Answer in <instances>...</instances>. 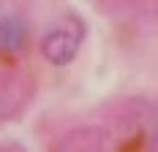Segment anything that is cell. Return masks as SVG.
<instances>
[{"mask_svg":"<svg viewBox=\"0 0 158 152\" xmlns=\"http://www.w3.org/2000/svg\"><path fill=\"white\" fill-rule=\"evenodd\" d=\"M82 38H85V27L77 16H65L60 19L52 30L44 35L41 41V54L44 60H49L52 65H65V62L74 60V54L82 46Z\"/></svg>","mask_w":158,"mask_h":152,"instance_id":"6da1fadb","label":"cell"},{"mask_svg":"<svg viewBox=\"0 0 158 152\" xmlns=\"http://www.w3.org/2000/svg\"><path fill=\"white\" fill-rule=\"evenodd\" d=\"M27 30L25 22L16 16H3L0 19V52H16L19 46H25Z\"/></svg>","mask_w":158,"mask_h":152,"instance_id":"7a4b0ae2","label":"cell"}]
</instances>
